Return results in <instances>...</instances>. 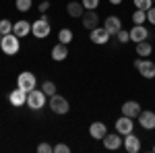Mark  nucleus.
Here are the masks:
<instances>
[{
  "label": "nucleus",
  "mask_w": 155,
  "mask_h": 153,
  "mask_svg": "<svg viewBox=\"0 0 155 153\" xmlns=\"http://www.w3.org/2000/svg\"><path fill=\"white\" fill-rule=\"evenodd\" d=\"M58 39H60V44H71L72 42V31L71 29H60V33H58Z\"/></svg>",
  "instance_id": "23"
},
{
  "label": "nucleus",
  "mask_w": 155,
  "mask_h": 153,
  "mask_svg": "<svg viewBox=\"0 0 155 153\" xmlns=\"http://www.w3.org/2000/svg\"><path fill=\"white\" fill-rule=\"evenodd\" d=\"M66 56H68V48H66V44H56V46L52 48V58L56 60V62H62Z\"/></svg>",
  "instance_id": "19"
},
{
  "label": "nucleus",
  "mask_w": 155,
  "mask_h": 153,
  "mask_svg": "<svg viewBox=\"0 0 155 153\" xmlns=\"http://www.w3.org/2000/svg\"><path fill=\"white\" fill-rule=\"evenodd\" d=\"M35 83H37V79H35V75L33 72H21L19 77H17V87H21L23 91H31V89H35Z\"/></svg>",
  "instance_id": "6"
},
{
  "label": "nucleus",
  "mask_w": 155,
  "mask_h": 153,
  "mask_svg": "<svg viewBox=\"0 0 155 153\" xmlns=\"http://www.w3.org/2000/svg\"><path fill=\"white\" fill-rule=\"evenodd\" d=\"M132 130H134V122H132V118L122 114V116L116 120V132H120V135H124V137H126V135L132 132Z\"/></svg>",
  "instance_id": "7"
},
{
  "label": "nucleus",
  "mask_w": 155,
  "mask_h": 153,
  "mask_svg": "<svg viewBox=\"0 0 155 153\" xmlns=\"http://www.w3.org/2000/svg\"><path fill=\"white\" fill-rule=\"evenodd\" d=\"M48 8H50V2H48V0H44V2L39 4V11H41V12H46Z\"/></svg>",
  "instance_id": "33"
},
{
  "label": "nucleus",
  "mask_w": 155,
  "mask_h": 153,
  "mask_svg": "<svg viewBox=\"0 0 155 153\" xmlns=\"http://www.w3.org/2000/svg\"><path fill=\"white\" fill-rule=\"evenodd\" d=\"M37 151L39 153H50V151H54V147H52L50 143H39V145H37Z\"/></svg>",
  "instance_id": "30"
},
{
  "label": "nucleus",
  "mask_w": 155,
  "mask_h": 153,
  "mask_svg": "<svg viewBox=\"0 0 155 153\" xmlns=\"http://www.w3.org/2000/svg\"><path fill=\"white\" fill-rule=\"evenodd\" d=\"M153 2H155V0H153Z\"/></svg>",
  "instance_id": "37"
},
{
  "label": "nucleus",
  "mask_w": 155,
  "mask_h": 153,
  "mask_svg": "<svg viewBox=\"0 0 155 153\" xmlns=\"http://www.w3.org/2000/svg\"><path fill=\"white\" fill-rule=\"evenodd\" d=\"M97 23H99V17H97V12L95 11H87V12H83V27L85 29H95L97 27Z\"/></svg>",
  "instance_id": "16"
},
{
  "label": "nucleus",
  "mask_w": 155,
  "mask_h": 153,
  "mask_svg": "<svg viewBox=\"0 0 155 153\" xmlns=\"http://www.w3.org/2000/svg\"><path fill=\"white\" fill-rule=\"evenodd\" d=\"M15 6H17V11L27 12L31 8V0H15Z\"/></svg>",
  "instance_id": "26"
},
{
  "label": "nucleus",
  "mask_w": 155,
  "mask_h": 153,
  "mask_svg": "<svg viewBox=\"0 0 155 153\" xmlns=\"http://www.w3.org/2000/svg\"><path fill=\"white\" fill-rule=\"evenodd\" d=\"M116 37H118L120 44H126V42H130V33H128V31H124V29H120L118 33H116Z\"/></svg>",
  "instance_id": "28"
},
{
  "label": "nucleus",
  "mask_w": 155,
  "mask_h": 153,
  "mask_svg": "<svg viewBox=\"0 0 155 153\" xmlns=\"http://www.w3.org/2000/svg\"><path fill=\"white\" fill-rule=\"evenodd\" d=\"M0 33H2V35L12 33V23L8 21V19H2V21H0Z\"/></svg>",
  "instance_id": "25"
},
{
  "label": "nucleus",
  "mask_w": 155,
  "mask_h": 153,
  "mask_svg": "<svg viewBox=\"0 0 155 153\" xmlns=\"http://www.w3.org/2000/svg\"><path fill=\"white\" fill-rule=\"evenodd\" d=\"M134 66L139 68V72L143 75L145 79H155V62L145 58H137L134 60Z\"/></svg>",
  "instance_id": "5"
},
{
  "label": "nucleus",
  "mask_w": 155,
  "mask_h": 153,
  "mask_svg": "<svg viewBox=\"0 0 155 153\" xmlns=\"http://www.w3.org/2000/svg\"><path fill=\"white\" fill-rule=\"evenodd\" d=\"M145 21H147V11L137 8V11L132 12V23H134V25H143Z\"/></svg>",
  "instance_id": "22"
},
{
  "label": "nucleus",
  "mask_w": 155,
  "mask_h": 153,
  "mask_svg": "<svg viewBox=\"0 0 155 153\" xmlns=\"http://www.w3.org/2000/svg\"><path fill=\"white\" fill-rule=\"evenodd\" d=\"M68 99L66 97H62V95H52L50 97V110L54 112V114H66L68 112Z\"/></svg>",
  "instance_id": "4"
},
{
  "label": "nucleus",
  "mask_w": 155,
  "mask_h": 153,
  "mask_svg": "<svg viewBox=\"0 0 155 153\" xmlns=\"http://www.w3.org/2000/svg\"><path fill=\"white\" fill-rule=\"evenodd\" d=\"M110 33L106 31V27H95V29H91V42L97 44V46H101V44H107V39H110Z\"/></svg>",
  "instance_id": "11"
},
{
  "label": "nucleus",
  "mask_w": 155,
  "mask_h": 153,
  "mask_svg": "<svg viewBox=\"0 0 155 153\" xmlns=\"http://www.w3.org/2000/svg\"><path fill=\"white\" fill-rule=\"evenodd\" d=\"M31 33H33L37 39L50 35V19L46 15H41V19H37L35 23H31Z\"/></svg>",
  "instance_id": "2"
},
{
  "label": "nucleus",
  "mask_w": 155,
  "mask_h": 153,
  "mask_svg": "<svg viewBox=\"0 0 155 153\" xmlns=\"http://www.w3.org/2000/svg\"><path fill=\"white\" fill-rule=\"evenodd\" d=\"M81 2H83L85 11H95L97 4H99V0H81Z\"/></svg>",
  "instance_id": "29"
},
{
  "label": "nucleus",
  "mask_w": 155,
  "mask_h": 153,
  "mask_svg": "<svg viewBox=\"0 0 155 153\" xmlns=\"http://www.w3.org/2000/svg\"><path fill=\"white\" fill-rule=\"evenodd\" d=\"M110 2H112V4H120L122 0H110Z\"/></svg>",
  "instance_id": "34"
},
{
  "label": "nucleus",
  "mask_w": 155,
  "mask_h": 153,
  "mask_svg": "<svg viewBox=\"0 0 155 153\" xmlns=\"http://www.w3.org/2000/svg\"><path fill=\"white\" fill-rule=\"evenodd\" d=\"M27 106L31 108V110H41V108L46 106V93L41 89H31L27 93Z\"/></svg>",
  "instance_id": "3"
},
{
  "label": "nucleus",
  "mask_w": 155,
  "mask_h": 153,
  "mask_svg": "<svg viewBox=\"0 0 155 153\" xmlns=\"http://www.w3.org/2000/svg\"><path fill=\"white\" fill-rule=\"evenodd\" d=\"M147 21L155 25V6H151V8L147 11Z\"/></svg>",
  "instance_id": "32"
},
{
  "label": "nucleus",
  "mask_w": 155,
  "mask_h": 153,
  "mask_svg": "<svg viewBox=\"0 0 155 153\" xmlns=\"http://www.w3.org/2000/svg\"><path fill=\"white\" fill-rule=\"evenodd\" d=\"M0 42H2V33H0Z\"/></svg>",
  "instance_id": "35"
},
{
  "label": "nucleus",
  "mask_w": 155,
  "mask_h": 153,
  "mask_svg": "<svg viewBox=\"0 0 155 153\" xmlns=\"http://www.w3.org/2000/svg\"><path fill=\"white\" fill-rule=\"evenodd\" d=\"M153 153H155V145H153Z\"/></svg>",
  "instance_id": "36"
},
{
  "label": "nucleus",
  "mask_w": 155,
  "mask_h": 153,
  "mask_svg": "<svg viewBox=\"0 0 155 153\" xmlns=\"http://www.w3.org/2000/svg\"><path fill=\"white\" fill-rule=\"evenodd\" d=\"M12 33L17 37H25L27 33H31V23L29 21H17V23H12Z\"/></svg>",
  "instance_id": "18"
},
{
  "label": "nucleus",
  "mask_w": 155,
  "mask_h": 153,
  "mask_svg": "<svg viewBox=\"0 0 155 153\" xmlns=\"http://www.w3.org/2000/svg\"><path fill=\"white\" fill-rule=\"evenodd\" d=\"M132 2H134V6L141 8V11H149V8L153 6V0H132Z\"/></svg>",
  "instance_id": "27"
},
{
  "label": "nucleus",
  "mask_w": 155,
  "mask_h": 153,
  "mask_svg": "<svg viewBox=\"0 0 155 153\" xmlns=\"http://www.w3.org/2000/svg\"><path fill=\"white\" fill-rule=\"evenodd\" d=\"M104 27H106V31L110 33V35H116L120 29H122V21H120L116 15H110L106 19V23H104Z\"/></svg>",
  "instance_id": "14"
},
{
  "label": "nucleus",
  "mask_w": 155,
  "mask_h": 153,
  "mask_svg": "<svg viewBox=\"0 0 155 153\" xmlns=\"http://www.w3.org/2000/svg\"><path fill=\"white\" fill-rule=\"evenodd\" d=\"M122 114H124V116H130V118H137L139 114H141V106H139V101H134V99L124 101V104H122Z\"/></svg>",
  "instance_id": "15"
},
{
  "label": "nucleus",
  "mask_w": 155,
  "mask_h": 153,
  "mask_svg": "<svg viewBox=\"0 0 155 153\" xmlns=\"http://www.w3.org/2000/svg\"><path fill=\"white\" fill-rule=\"evenodd\" d=\"M66 12L71 15L72 19H74V17H83V12H85L83 2H74V0L68 2V4H66Z\"/></svg>",
  "instance_id": "20"
},
{
  "label": "nucleus",
  "mask_w": 155,
  "mask_h": 153,
  "mask_svg": "<svg viewBox=\"0 0 155 153\" xmlns=\"http://www.w3.org/2000/svg\"><path fill=\"white\" fill-rule=\"evenodd\" d=\"M54 151H56V153H68V151H71V147L64 145V143H56V145H54Z\"/></svg>",
  "instance_id": "31"
},
{
  "label": "nucleus",
  "mask_w": 155,
  "mask_h": 153,
  "mask_svg": "<svg viewBox=\"0 0 155 153\" xmlns=\"http://www.w3.org/2000/svg\"><path fill=\"white\" fill-rule=\"evenodd\" d=\"M128 33H130V42H134V44L145 42V39L149 37V31H147V27H145V25H134Z\"/></svg>",
  "instance_id": "12"
},
{
  "label": "nucleus",
  "mask_w": 155,
  "mask_h": 153,
  "mask_svg": "<svg viewBox=\"0 0 155 153\" xmlns=\"http://www.w3.org/2000/svg\"><path fill=\"white\" fill-rule=\"evenodd\" d=\"M124 149H126L128 153H139L141 151V139H139L137 135L128 132L126 139H124Z\"/></svg>",
  "instance_id": "13"
},
{
  "label": "nucleus",
  "mask_w": 155,
  "mask_h": 153,
  "mask_svg": "<svg viewBox=\"0 0 155 153\" xmlns=\"http://www.w3.org/2000/svg\"><path fill=\"white\" fill-rule=\"evenodd\" d=\"M21 37H17L15 33H8V35H2V42H0V50L6 54V56H15L21 48Z\"/></svg>",
  "instance_id": "1"
},
{
  "label": "nucleus",
  "mask_w": 155,
  "mask_h": 153,
  "mask_svg": "<svg viewBox=\"0 0 155 153\" xmlns=\"http://www.w3.org/2000/svg\"><path fill=\"white\" fill-rule=\"evenodd\" d=\"M89 135H91L93 139H97V141H101V139L107 135L106 124H104V122H93V124L89 126Z\"/></svg>",
  "instance_id": "17"
},
{
  "label": "nucleus",
  "mask_w": 155,
  "mask_h": 153,
  "mask_svg": "<svg viewBox=\"0 0 155 153\" xmlns=\"http://www.w3.org/2000/svg\"><path fill=\"white\" fill-rule=\"evenodd\" d=\"M8 101H11V106H15V108H21L23 104H27V91H23L21 87L12 89L11 93H8Z\"/></svg>",
  "instance_id": "9"
},
{
  "label": "nucleus",
  "mask_w": 155,
  "mask_h": 153,
  "mask_svg": "<svg viewBox=\"0 0 155 153\" xmlns=\"http://www.w3.org/2000/svg\"><path fill=\"white\" fill-rule=\"evenodd\" d=\"M151 50H153V48H151V44H149V42H147V39H145V42H139V44H137V56H149V54H151Z\"/></svg>",
  "instance_id": "21"
},
{
  "label": "nucleus",
  "mask_w": 155,
  "mask_h": 153,
  "mask_svg": "<svg viewBox=\"0 0 155 153\" xmlns=\"http://www.w3.org/2000/svg\"><path fill=\"white\" fill-rule=\"evenodd\" d=\"M41 91L48 95V97H52V95H56V85L52 81H44L41 83Z\"/></svg>",
  "instance_id": "24"
},
{
  "label": "nucleus",
  "mask_w": 155,
  "mask_h": 153,
  "mask_svg": "<svg viewBox=\"0 0 155 153\" xmlns=\"http://www.w3.org/2000/svg\"><path fill=\"white\" fill-rule=\"evenodd\" d=\"M139 124L143 126L145 130H153L155 128V112L151 110H141V114H139Z\"/></svg>",
  "instance_id": "10"
},
{
  "label": "nucleus",
  "mask_w": 155,
  "mask_h": 153,
  "mask_svg": "<svg viewBox=\"0 0 155 153\" xmlns=\"http://www.w3.org/2000/svg\"><path fill=\"white\" fill-rule=\"evenodd\" d=\"M101 141L106 145V149H110V151H116V149L122 147V137H120V132H107Z\"/></svg>",
  "instance_id": "8"
}]
</instances>
